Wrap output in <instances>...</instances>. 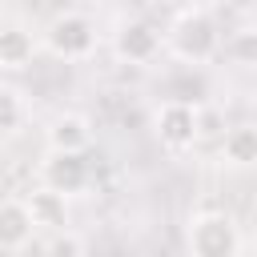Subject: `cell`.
I'll list each match as a JSON object with an SVG mask.
<instances>
[{"label": "cell", "instance_id": "obj_1", "mask_svg": "<svg viewBox=\"0 0 257 257\" xmlns=\"http://www.w3.org/2000/svg\"><path fill=\"white\" fill-rule=\"evenodd\" d=\"M221 40H225L221 36V24L213 20L209 8H181L173 16V24L161 32L165 52L173 60H181V64H193V68L213 64L221 56Z\"/></svg>", "mask_w": 257, "mask_h": 257}, {"label": "cell", "instance_id": "obj_2", "mask_svg": "<svg viewBox=\"0 0 257 257\" xmlns=\"http://www.w3.org/2000/svg\"><path fill=\"white\" fill-rule=\"evenodd\" d=\"M40 44L48 56L64 60V64H84L96 48H100V32H96V20L80 8H64L56 12L44 32H40Z\"/></svg>", "mask_w": 257, "mask_h": 257}, {"label": "cell", "instance_id": "obj_3", "mask_svg": "<svg viewBox=\"0 0 257 257\" xmlns=\"http://www.w3.org/2000/svg\"><path fill=\"white\" fill-rule=\"evenodd\" d=\"M185 249H189V257H241L245 237H241V225H237L229 213H221V209H201V213L189 217Z\"/></svg>", "mask_w": 257, "mask_h": 257}, {"label": "cell", "instance_id": "obj_4", "mask_svg": "<svg viewBox=\"0 0 257 257\" xmlns=\"http://www.w3.org/2000/svg\"><path fill=\"white\" fill-rule=\"evenodd\" d=\"M197 108H201V104H193V100H185V96H169V100H161V104L153 108V137L161 141L165 153H177V157H181V153H189V149L201 145Z\"/></svg>", "mask_w": 257, "mask_h": 257}, {"label": "cell", "instance_id": "obj_5", "mask_svg": "<svg viewBox=\"0 0 257 257\" xmlns=\"http://www.w3.org/2000/svg\"><path fill=\"white\" fill-rule=\"evenodd\" d=\"M108 44H112V56H116L120 64H137V68L153 64V60L165 52L161 28H157L153 20H145V16H124V20L112 28Z\"/></svg>", "mask_w": 257, "mask_h": 257}, {"label": "cell", "instance_id": "obj_6", "mask_svg": "<svg viewBox=\"0 0 257 257\" xmlns=\"http://www.w3.org/2000/svg\"><path fill=\"white\" fill-rule=\"evenodd\" d=\"M40 185L60 193L64 201L84 197L92 189V161H88V153H52L48 149L44 161H40Z\"/></svg>", "mask_w": 257, "mask_h": 257}, {"label": "cell", "instance_id": "obj_7", "mask_svg": "<svg viewBox=\"0 0 257 257\" xmlns=\"http://www.w3.org/2000/svg\"><path fill=\"white\" fill-rule=\"evenodd\" d=\"M36 237V221L28 213L24 197H4L0 201V253H20Z\"/></svg>", "mask_w": 257, "mask_h": 257}, {"label": "cell", "instance_id": "obj_8", "mask_svg": "<svg viewBox=\"0 0 257 257\" xmlns=\"http://www.w3.org/2000/svg\"><path fill=\"white\" fill-rule=\"evenodd\" d=\"M44 145L52 153H88L92 149V120L84 112H60L48 120Z\"/></svg>", "mask_w": 257, "mask_h": 257}, {"label": "cell", "instance_id": "obj_9", "mask_svg": "<svg viewBox=\"0 0 257 257\" xmlns=\"http://www.w3.org/2000/svg\"><path fill=\"white\" fill-rule=\"evenodd\" d=\"M36 48H40V40L24 24H4L0 28V68H8V72L28 68L32 56H36Z\"/></svg>", "mask_w": 257, "mask_h": 257}, {"label": "cell", "instance_id": "obj_10", "mask_svg": "<svg viewBox=\"0 0 257 257\" xmlns=\"http://www.w3.org/2000/svg\"><path fill=\"white\" fill-rule=\"evenodd\" d=\"M28 213H32V221H36V233H52V229H64L68 225V201L60 197V193H52V189H32L28 197Z\"/></svg>", "mask_w": 257, "mask_h": 257}, {"label": "cell", "instance_id": "obj_11", "mask_svg": "<svg viewBox=\"0 0 257 257\" xmlns=\"http://www.w3.org/2000/svg\"><path fill=\"white\" fill-rule=\"evenodd\" d=\"M221 161L229 169H249L257 161V128L249 120H241V124L221 133Z\"/></svg>", "mask_w": 257, "mask_h": 257}, {"label": "cell", "instance_id": "obj_12", "mask_svg": "<svg viewBox=\"0 0 257 257\" xmlns=\"http://www.w3.org/2000/svg\"><path fill=\"white\" fill-rule=\"evenodd\" d=\"M28 120V104H24V92L12 88V84H0V141L16 137Z\"/></svg>", "mask_w": 257, "mask_h": 257}, {"label": "cell", "instance_id": "obj_13", "mask_svg": "<svg viewBox=\"0 0 257 257\" xmlns=\"http://www.w3.org/2000/svg\"><path fill=\"white\" fill-rule=\"evenodd\" d=\"M44 257H84V237L76 229H52L44 241Z\"/></svg>", "mask_w": 257, "mask_h": 257}, {"label": "cell", "instance_id": "obj_14", "mask_svg": "<svg viewBox=\"0 0 257 257\" xmlns=\"http://www.w3.org/2000/svg\"><path fill=\"white\" fill-rule=\"evenodd\" d=\"M221 52L233 56L237 64H253V28H241V32H233V36H225V40H221Z\"/></svg>", "mask_w": 257, "mask_h": 257}, {"label": "cell", "instance_id": "obj_15", "mask_svg": "<svg viewBox=\"0 0 257 257\" xmlns=\"http://www.w3.org/2000/svg\"><path fill=\"white\" fill-rule=\"evenodd\" d=\"M217 0H185V8H213Z\"/></svg>", "mask_w": 257, "mask_h": 257}, {"label": "cell", "instance_id": "obj_16", "mask_svg": "<svg viewBox=\"0 0 257 257\" xmlns=\"http://www.w3.org/2000/svg\"><path fill=\"white\" fill-rule=\"evenodd\" d=\"M153 4H161V0H153Z\"/></svg>", "mask_w": 257, "mask_h": 257}]
</instances>
